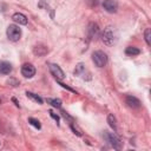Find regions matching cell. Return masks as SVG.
<instances>
[{
    "mask_svg": "<svg viewBox=\"0 0 151 151\" xmlns=\"http://www.w3.org/2000/svg\"><path fill=\"white\" fill-rule=\"evenodd\" d=\"M21 74L25 78H32L35 74V67L32 64H24L21 66Z\"/></svg>",
    "mask_w": 151,
    "mask_h": 151,
    "instance_id": "cell-5",
    "label": "cell"
},
{
    "mask_svg": "<svg viewBox=\"0 0 151 151\" xmlns=\"http://www.w3.org/2000/svg\"><path fill=\"white\" fill-rule=\"evenodd\" d=\"M92 60H93V63H94L96 66L104 67L106 65V63H107V55L103 51H96L92 54Z\"/></svg>",
    "mask_w": 151,
    "mask_h": 151,
    "instance_id": "cell-3",
    "label": "cell"
},
{
    "mask_svg": "<svg viewBox=\"0 0 151 151\" xmlns=\"http://www.w3.org/2000/svg\"><path fill=\"white\" fill-rule=\"evenodd\" d=\"M87 31H88V37H90V38H94V37L98 34V32H99V27H98L97 24L91 22V24L88 25Z\"/></svg>",
    "mask_w": 151,
    "mask_h": 151,
    "instance_id": "cell-10",
    "label": "cell"
},
{
    "mask_svg": "<svg viewBox=\"0 0 151 151\" xmlns=\"http://www.w3.org/2000/svg\"><path fill=\"white\" fill-rule=\"evenodd\" d=\"M104 138L106 139V142H109V144L116 149V150H120L122 149V142L120 139L118 138V136H116L113 132H107V131H104Z\"/></svg>",
    "mask_w": 151,
    "mask_h": 151,
    "instance_id": "cell-2",
    "label": "cell"
},
{
    "mask_svg": "<svg viewBox=\"0 0 151 151\" xmlns=\"http://www.w3.org/2000/svg\"><path fill=\"white\" fill-rule=\"evenodd\" d=\"M59 85H61L64 88H67L68 91H71V92H76V90H73V88H71L70 86H67V85H65V84H63V83H59Z\"/></svg>",
    "mask_w": 151,
    "mask_h": 151,
    "instance_id": "cell-21",
    "label": "cell"
},
{
    "mask_svg": "<svg viewBox=\"0 0 151 151\" xmlns=\"http://www.w3.org/2000/svg\"><path fill=\"white\" fill-rule=\"evenodd\" d=\"M7 37L12 41H18L21 37V31L17 25H9L7 27Z\"/></svg>",
    "mask_w": 151,
    "mask_h": 151,
    "instance_id": "cell-4",
    "label": "cell"
},
{
    "mask_svg": "<svg viewBox=\"0 0 151 151\" xmlns=\"http://www.w3.org/2000/svg\"><path fill=\"white\" fill-rule=\"evenodd\" d=\"M70 127H71V130H72V131H73V132L77 134V136H81V130H80V129H79L77 125L71 124V126H70Z\"/></svg>",
    "mask_w": 151,
    "mask_h": 151,
    "instance_id": "cell-19",
    "label": "cell"
},
{
    "mask_svg": "<svg viewBox=\"0 0 151 151\" xmlns=\"http://www.w3.org/2000/svg\"><path fill=\"white\" fill-rule=\"evenodd\" d=\"M46 100H47V103H48V104H51V105H52V106H54V107H58V109H60V107H61V100H60V99L47 98Z\"/></svg>",
    "mask_w": 151,
    "mask_h": 151,
    "instance_id": "cell-16",
    "label": "cell"
},
{
    "mask_svg": "<svg viewBox=\"0 0 151 151\" xmlns=\"http://www.w3.org/2000/svg\"><path fill=\"white\" fill-rule=\"evenodd\" d=\"M85 72H86V68H85V66H84L83 64H78V65L76 66V70H74V74H76V76L84 77Z\"/></svg>",
    "mask_w": 151,
    "mask_h": 151,
    "instance_id": "cell-12",
    "label": "cell"
},
{
    "mask_svg": "<svg viewBox=\"0 0 151 151\" xmlns=\"http://www.w3.org/2000/svg\"><path fill=\"white\" fill-rule=\"evenodd\" d=\"M125 53H126L127 55H137V54H139V53H140V51H139L137 47H132V46H129V47H126V50H125Z\"/></svg>",
    "mask_w": 151,
    "mask_h": 151,
    "instance_id": "cell-14",
    "label": "cell"
},
{
    "mask_svg": "<svg viewBox=\"0 0 151 151\" xmlns=\"http://www.w3.org/2000/svg\"><path fill=\"white\" fill-rule=\"evenodd\" d=\"M103 7H104L105 11H107L109 13H114V12H117L118 2H117L116 0H104V1H103Z\"/></svg>",
    "mask_w": 151,
    "mask_h": 151,
    "instance_id": "cell-7",
    "label": "cell"
},
{
    "mask_svg": "<svg viewBox=\"0 0 151 151\" xmlns=\"http://www.w3.org/2000/svg\"><path fill=\"white\" fill-rule=\"evenodd\" d=\"M107 123L113 129V131H117V124H116V118L113 114H109L107 116Z\"/></svg>",
    "mask_w": 151,
    "mask_h": 151,
    "instance_id": "cell-15",
    "label": "cell"
},
{
    "mask_svg": "<svg viewBox=\"0 0 151 151\" xmlns=\"http://www.w3.org/2000/svg\"><path fill=\"white\" fill-rule=\"evenodd\" d=\"M12 19L15 22H18L19 25H27V18L22 13H14L13 17H12Z\"/></svg>",
    "mask_w": 151,
    "mask_h": 151,
    "instance_id": "cell-9",
    "label": "cell"
},
{
    "mask_svg": "<svg viewBox=\"0 0 151 151\" xmlns=\"http://www.w3.org/2000/svg\"><path fill=\"white\" fill-rule=\"evenodd\" d=\"M13 101H14V103H15V105H17V106H19V103H18V101H17V99H15V98H13Z\"/></svg>",
    "mask_w": 151,
    "mask_h": 151,
    "instance_id": "cell-22",
    "label": "cell"
},
{
    "mask_svg": "<svg viewBox=\"0 0 151 151\" xmlns=\"http://www.w3.org/2000/svg\"><path fill=\"white\" fill-rule=\"evenodd\" d=\"M145 40H146V44L147 45H151V29L150 28H146L145 29Z\"/></svg>",
    "mask_w": 151,
    "mask_h": 151,
    "instance_id": "cell-17",
    "label": "cell"
},
{
    "mask_svg": "<svg viewBox=\"0 0 151 151\" xmlns=\"http://www.w3.org/2000/svg\"><path fill=\"white\" fill-rule=\"evenodd\" d=\"M125 101H126V104H127L130 107H132V109H138V107L140 106L139 99H137V98L133 97V96H126Z\"/></svg>",
    "mask_w": 151,
    "mask_h": 151,
    "instance_id": "cell-8",
    "label": "cell"
},
{
    "mask_svg": "<svg viewBox=\"0 0 151 151\" xmlns=\"http://www.w3.org/2000/svg\"><path fill=\"white\" fill-rule=\"evenodd\" d=\"M28 123H29L31 125H33L34 127H37V129H40V127H41L39 120H37V119H34V118H28Z\"/></svg>",
    "mask_w": 151,
    "mask_h": 151,
    "instance_id": "cell-18",
    "label": "cell"
},
{
    "mask_svg": "<svg viewBox=\"0 0 151 151\" xmlns=\"http://www.w3.org/2000/svg\"><path fill=\"white\" fill-rule=\"evenodd\" d=\"M117 39H118V35H117V32H116V29L113 27L109 26V27H106L104 29V32L101 34V40H103L104 44L111 46V45L116 44Z\"/></svg>",
    "mask_w": 151,
    "mask_h": 151,
    "instance_id": "cell-1",
    "label": "cell"
},
{
    "mask_svg": "<svg viewBox=\"0 0 151 151\" xmlns=\"http://www.w3.org/2000/svg\"><path fill=\"white\" fill-rule=\"evenodd\" d=\"M50 114H51V117H52L57 123H59V116H58V114H55V113L52 112V111H50Z\"/></svg>",
    "mask_w": 151,
    "mask_h": 151,
    "instance_id": "cell-20",
    "label": "cell"
},
{
    "mask_svg": "<svg viewBox=\"0 0 151 151\" xmlns=\"http://www.w3.org/2000/svg\"><path fill=\"white\" fill-rule=\"evenodd\" d=\"M26 96H27L29 99H32L33 101H35V103H38V104H42V99H41V97H39L38 94L27 91V92H26Z\"/></svg>",
    "mask_w": 151,
    "mask_h": 151,
    "instance_id": "cell-13",
    "label": "cell"
},
{
    "mask_svg": "<svg viewBox=\"0 0 151 151\" xmlns=\"http://www.w3.org/2000/svg\"><path fill=\"white\" fill-rule=\"evenodd\" d=\"M12 71V65L7 61L0 63V73L1 74H9Z\"/></svg>",
    "mask_w": 151,
    "mask_h": 151,
    "instance_id": "cell-11",
    "label": "cell"
},
{
    "mask_svg": "<svg viewBox=\"0 0 151 151\" xmlns=\"http://www.w3.org/2000/svg\"><path fill=\"white\" fill-rule=\"evenodd\" d=\"M50 71H51V73L54 76V78H55L57 80H61V79H64V77H65L63 70H61L58 65H55V64H50Z\"/></svg>",
    "mask_w": 151,
    "mask_h": 151,
    "instance_id": "cell-6",
    "label": "cell"
}]
</instances>
